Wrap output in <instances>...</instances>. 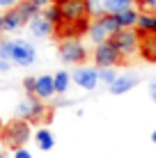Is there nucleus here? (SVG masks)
Instances as JSON below:
<instances>
[{
	"mask_svg": "<svg viewBox=\"0 0 156 158\" xmlns=\"http://www.w3.org/2000/svg\"><path fill=\"white\" fill-rule=\"evenodd\" d=\"M41 14H44V16H46V21H51L55 28H60V25H62V14H60V7H57L55 2L48 5V7H46Z\"/></svg>",
	"mask_w": 156,
	"mask_h": 158,
	"instance_id": "obj_22",
	"label": "nucleus"
},
{
	"mask_svg": "<svg viewBox=\"0 0 156 158\" xmlns=\"http://www.w3.org/2000/svg\"><path fill=\"white\" fill-rule=\"evenodd\" d=\"M57 53H60L62 62H67V64H78V67L90 57L87 46H85L80 39H62L60 46H57Z\"/></svg>",
	"mask_w": 156,
	"mask_h": 158,
	"instance_id": "obj_4",
	"label": "nucleus"
},
{
	"mask_svg": "<svg viewBox=\"0 0 156 158\" xmlns=\"http://www.w3.org/2000/svg\"><path fill=\"white\" fill-rule=\"evenodd\" d=\"M117 19H120L122 28H131V30H136L138 19H140V9L129 7V9H124V12H120V14H117Z\"/></svg>",
	"mask_w": 156,
	"mask_h": 158,
	"instance_id": "obj_21",
	"label": "nucleus"
},
{
	"mask_svg": "<svg viewBox=\"0 0 156 158\" xmlns=\"http://www.w3.org/2000/svg\"><path fill=\"white\" fill-rule=\"evenodd\" d=\"M46 115V103L39 101L37 96H23L16 106V119H25V122H39Z\"/></svg>",
	"mask_w": 156,
	"mask_h": 158,
	"instance_id": "obj_6",
	"label": "nucleus"
},
{
	"mask_svg": "<svg viewBox=\"0 0 156 158\" xmlns=\"http://www.w3.org/2000/svg\"><path fill=\"white\" fill-rule=\"evenodd\" d=\"M149 138H152V142H154V147H156V128L152 131V135H149Z\"/></svg>",
	"mask_w": 156,
	"mask_h": 158,
	"instance_id": "obj_36",
	"label": "nucleus"
},
{
	"mask_svg": "<svg viewBox=\"0 0 156 158\" xmlns=\"http://www.w3.org/2000/svg\"><path fill=\"white\" fill-rule=\"evenodd\" d=\"M28 30H30L32 37H37V39H48V37L55 35V25H53L51 21H46L44 14L35 16V19L28 23Z\"/></svg>",
	"mask_w": 156,
	"mask_h": 158,
	"instance_id": "obj_12",
	"label": "nucleus"
},
{
	"mask_svg": "<svg viewBox=\"0 0 156 158\" xmlns=\"http://www.w3.org/2000/svg\"><path fill=\"white\" fill-rule=\"evenodd\" d=\"M140 57L145 62H156V35L140 39Z\"/></svg>",
	"mask_w": 156,
	"mask_h": 158,
	"instance_id": "obj_18",
	"label": "nucleus"
},
{
	"mask_svg": "<svg viewBox=\"0 0 156 158\" xmlns=\"http://www.w3.org/2000/svg\"><path fill=\"white\" fill-rule=\"evenodd\" d=\"M149 96H152V101H154V106H156V78L149 83Z\"/></svg>",
	"mask_w": 156,
	"mask_h": 158,
	"instance_id": "obj_31",
	"label": "nucleus"
},
{
	"mask_svg": "<svg viewBox=\"0 0 156 158\" xmlns=\"http://www.w3.org/2000/svg\"><path fill=\"white\" fill-rule=\"evenodd\" d=\"M53 83H55V94L64 96L69 89H71V85H74V78H71V73H69V71L60 69L57 73H53Z\"/></svg>",
	"mask_w": 156,
	"mask_h": 158,
	"instance_id": "obj_16",
	"label": "nucleus"
},
{
	"mask_svg": "<svg viewBox=\"0 0 156 158\" xmlns=\"http://www.w3.org/2000/svg\"><path fill=\"white\" fill-rule=\"evenodd\" d=\"M106 14H120L129 7H136V0H101Z\"/></svg>",
	"mask_w": 156,
	"mask_h": 158,
	"instance_id": "obj_19",
	"label": "nucleus"
},
{
	"mask_svg": "<svg viewBox=\"0 0 156 158\" xmlns=\"http://www.w3.org/2000/svg\"><path fill=\"white\" fill-rule=\"evenodd\" d=\"M136 2H138V0H136Z\"/></svg>",
	"mask_w": 156,
	"mask_h": 158,
	"instance_id": "obj_38",
	"label": "nucleus"
},
{
	"mask_svg": "<svg viewBox=\"0 0 156 158\" xmlns=\"http://www.w3.org/2000/svg\"><path fill=\"white\" fill-rule=\"evenodd\" d=\"M2 131H5V122L0 119V135H2Z\"/></svg>",
	"mask_w": 156,
	"mask_h": 158,
	"instance_id": "obj_37",
	"label": "nucleus"
},
{
	"mask_svg": "<svg viewBox=\"0 0 156 158\" xmlns=\"http://www.w3.org/2000/svg\"><path fill=\"white\" fill-rule=\"evenodd\" d=\"M5 32V19H2V14H0V35Z\"/></svg>",
	"mask_w": 156,
	"mask_h": 158,
	"instance_id": "obj_34",
	"label": "nucleus"
},
{
	"mask_svg": "<svg viewBox=\"0 0 156 158\" xmlns=\"http://www.w3.org/2000/svg\"><path fill=\"white\" fill-rule=\"evenodd\" d=\"M87 2V9H90V16H101L103 14V5H101V0H85Z\"/></svg>",
	"mask_w": 156,
	"mask_h": 158,
	"instance_id": "obj_25",
	"label": "nucleus"
},
{
	"mask_svg": "<svg viewBox=\"0 0 156 158\" xmlns=\"http://www.w3.org/2000/svg\"><path fill=\"white\" fill-rule=\"evenodd\" d=\"M117 67H106V69H99V83H103L106 87L112 85L117 80Z\"/></svg>",
	"mask_w": 156,
	"mask_h": 158,
	"instance_id": "obj_23",
	"label": "nucleus"
},
{
	"mask_svg": "<svg viewBox=\"0 0 156 158\" xmlns=\"http://www.w3.org/2000/svg\"><path fill=\"white\" fill-rule=\"evenodd\" d=\"M120 30H122V23H120V19H117V14H106L103 12L101 16L92 19V25H90L87 37H90V41L96 46V44L110 41V37L117 35Z\"/></svg>",
	"mask_w": 156,
	"mask_h": 158,
	"instance_id": "obj_2",
	"label": "nucleus"
},
{
	"mask_svg": "<svg viewBox=\"0 0 156 158\" xmlns=\"http://www.w3.org/2000/svg\"><path fill=\"white\" fill-rule=\"evenodd\" d=\"M32 5H35V7H39L41 12H44V9L48 7V5H53V0H30Z\"/></svg>",
	"mask_w": 156,
	"mask_h": 158,
	"instance_id": "obj_30",
	"label": "nucleus"
},
{
	"mask_svg": "<svg viewBox=\"0 0 156 158\" xmlns=\"http://www.w3.org/2000/svg\"><path fill=\"white\" fill-rule=\"evenodd\" d=\"M32 140H35L39 151H51L55 147V135H53V131L48 126H39L35 131V135H32Z\"/></svg>",
	"mask_w": 156,
	"mask_h": 158,
	"instance_id": "obj_15",
	"label": "nucleus"
},
{
	"mask_svg": "<svg viewBox=\"0 0 156 158\" xmlns=\"http://www.w3.org/2000/svg\"><path fill=\"white\" fill-rule=\"evenodd\" d=\"M74 85H78L83 92H92L99 87V69L96 67H76L71 71Z\"/></svg>",
	"mask_w": 156,
	"mask_h": 158,
	"instance_id": "obj_9",
	"label": "nucleus"
},
{
	"mask_svg": "<svg viewBox=\"0 0 156 158\" xmlns=\"http://www.w3.org/2000/svg\"><path fill=\"white\" fill-rule=\"evenodd\" d=\"M110 41L115 44V48L120 51V55L122 60H131L136 53H140V35H138L136 30H131V28H122L117 35H112L110 37Z\"/></svg>",
	"mask_w": 156,
	"mask_h": 158,
	"instance_id": "obj_3",
	"label": "nucleus"
},
{
	"mask_svg": "<svg viewBox=\"0 0 156 158\" xmlns=\"http://www.w3.org/2000/svg\"><path fill=\"white\" fill-rule=\"evenodd\" d=\"M0 158H12V156L7 154V149H0Z\"/></svg>",
	"mask_w": 156,
	"mask_h": 158,
	"instance_id": "obj_35",
	"label": "nucleus"
},
{
	"mask_svg": "<svg viewBox=\"0 0 156 158\" xmlns=\"http://www.w3.org/2000/svg\"><path fill=\"white\" fill-rule=\"evenodd\" d=\"M57 7H60V14H62V25L78 23V21H83V19L90 16V9H87V2H85V0H67V2L57 5Z\"/></svg>",
	"mask_w": 156,
	"mask_h": 158,
	"instance_id": "obj_7",
	"label": "nucleus"
},
{
	"mask_svg": "<svg viewBox=\"0 0 156 158\" xmlns=\"http://www.w3.org/2000/svg\"><path fill=\"white\" fill-rule=\"evenodd\" d=\"M9 69H12V64H9V60H0V73H7Z\"/></svg>",
	"mask_w": 156,
	"mask_h": 158,
	"instance_id": "obj_32",
	"label": "nucleus"
},
{
	"mask_svg": "<svg viewBox=\"0 0 156 158\" xmlns=\"http://www.w3.org/2000/svg\"><path fill=\"white\" fill-rule=\"evenodd\" d=\"M90 25H92V19H83L78 21V23H67V25H60V28H55V35L62 39H80L83 35H87L90 32Z\"/></svg>",
	"mask_w": 156,
	"mask_h": 158,
	"instance_id": "obj_10",
	"label": "nucleus"
},
{
	"mask_svg": "<svg viewBox=\"0 0 156 158\" xmlns=\"http://www.w3.org/2000/svg\"><path fill=\"white\" fill-rule=\"evenodd\" d=\"M140 12H156V0H138Z\"/></svg>",
	"mask_w": 156,
	"mask_h": 158,
	"instance_id": "obj_27",
	"label": "nucleus"
},
{
	"mask_svg": "<svg viewBox=\"0 0 156 158\" xmlns=\"http://www.w3.org/2000/svg\"><path fill=\"white\" fill-rule=\"evenodd\" d=\"M19 2L21 0H0V9H5V12H7V9H14Z\"/></svg>",
	"mask_w": 156,
	"mask_h": 158,
	"instance_id": "obj_29",
	"label": "nucleus"
},
{
	"mask_svg": "<svg viewBox=\"0 0 156 158\" xmlns=\"http://www.w3.org/2000/svg\"><path fill=\"white\" fill-rule=\"evenodd\" d=\"M12 62L16 67H32V64L37 62V48L25 39H14Z\"/></svg>",
	"mask_w": 156,
	"mask_h": 158,
	"instance_id": "obj_8",
	"label": "nucleus"
},
{
	"mask_svg": "<svg viewBox=\"0 0 156 158\" xmlns=\"http://www.w3.org/2000/svg\"><path fill=\"white\" fill-rule=\"evenodd\" d=\"M12 51H14V39H0V60L12 62Z\"/></svg>",
	"mask_w": 156,
	"mask_h": 158,
	"instance_id": "obj_24",
	"label": "nucleus"
},
{
	"mask_svg": "<svg viewBox=\"0 0 156 158\" xmlns=\"http://www.w3.org/2000/svg\"><path fill=\"white\" fill-rule=\"evenodd\" d=\"M92 60L96 64V69H106V67H120L124 60H122L120 51L115 48L112 41H103V44H96L94 51H92Z\"/></svg>",
	"mask_w": 156,
	"mask_h": 158,
	"instance_id": "obj_5",
	"label": "nucleus"
},
{
	"mask_svg": "<svg viewBox=\"0 0 156 158\" xmlns=\"http://www.w3.org/2000/svg\"><path fill=\"white\" fill-rule=\"evenodd\" d=\"M35 85H37V76H28L23 78V89L28 96H35Z\"/></svg>",
	"mask_w": 156,
	"mask_h": 158,
	"instance_id": "obj_26",
	"label": "nucleus"
},
{
	"mask_svg": "<svg viewBox=\"0 0 156 158\" xmlns=\"http://www.w3.org/2000/svg\"><path fill=\"white\" fill-rule=\"evenodd\" d=\"M136 32L142 37H154L156 35V12H140V19H138Z\"/></svg>",
	"mask_w": 156,
	"mask_h": 158,
	"instance_id": "obj_14",
	"label": "nucleus"
},
{
	"mask_svg": "<svg viewBox=\"0 0 156 158\" xmlns=\"http://www.w3.org/2000/svg\"><path fill=\"white\" fill-rule=\"evenodd\" d=\"M35 96L39 101H51L55 96V83H53V76L48 73H41L37 76V85H35Z\"/></svg>",
	"mask_w": 156,
	"mask_h": 158,
	"instance_id": "obj_13",
	"label": "nucleus"
},
{
	"mask_svg": "<svg viewBox=\"0 0 156 158\" xmlns=\"http://www.w3.org/2000/svg\"><path fill=\"white\" fill-rule=\"evenodd\" d=\"M138 83H140V76H138V73H133V71L120 73L115 83L108 85V92H110V94H115V96H122V94H129L131 89H136Z\"/></svg>",
	"mask_w": 156,
	"mask_h": 158,
	"instance_id": "obj_11",
	"label": "nucleus"
},
{
	"mask_svg": "<svg viewBox=\"0 0 156 158\" xmlns=\"http://www.w3.org/2000/svg\"><path fill=\"white\" fill-rule=\"evenodd\" d=\"M16 12L21 14V19H23V21H25V25H28L30 21L35 19V16H39V14H41V9H39V7H35L30 0H21V2L16 5Z\"/></svg>",
	"mask_w": 156,
	"mask_h": 158,
	"instance_id": "obj_20",
	"label": "nucleus"
},
{
	"mask_svg": "<svg viewBox=\"0 0 156 158\" xmlns=\"http://www.w3.org/2000/svg\"><path fill=\"white\" fill-rule=\"evenodd\" d=\"M12 158H35V156H32V151L28 149V147H23V149L12 151Z\"/></svg>",
	"mask_w": 156,
	"mask_h": 158,
	"instance_id": "obj_28",
	"label": "nucleus"
},
{
	"mask_svg": "<svg viewBox=\"0 0 156 158\" xmlns=\"http://www.w3.org/2000/svg\"><path fill=\"white\" fill-rule=\"evenodd\" d=\"M32 135H35V131H32L30 122H25V119H14V122L5 124V131H2V135H0V140H2L5 149L16 151V149L28 147Z\"/></svg>",
	"mask_w": 156,
	"mask_h": 158,
	"instance_id": "obj_1",
	"label": "nucleus"
},
{
	"mask_svg": "<svg viewBox=\"0 0 156 158\" xmlns=\"http://www.w3.org/2000/svg\"><path fill=\"white\" fill-rule=\"evenodd\" d=\"M2 19H5V32H19L21 28H25V21L21 19L19 12H16V7L2 12Z\"/></svg>",
	"mask_w": 156,
	"mask_h": 158,
	"instance_id": "obj_17",
	"label": "nucleus"
},
{
	"mask_svg": "<svg viewBox=\"0 0 156 158\" xmlns=\"http://www.w3.org/2000/svg\"><path fill=\"white\" fill-rule=\"evenodd\" d=\"M57 106H60V108H71V106H74V99H62V96H60Z\"/></svg>",
	"mask_w": 156,
	"mask_h": 158,
	"instance_id": "obj_33",
	"label": "nucleus"
}]
</instances>
